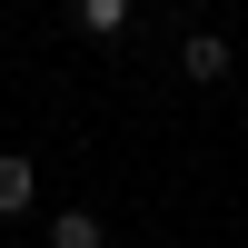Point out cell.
<instances>
[{"label": "cell", "instance_id": "cell-4", "mask_svg": "<svg viewBox=\"0 0 248 248\" xmlns=\"http://www.w3.org/2000/svg\"><path fill=\"white\" fill-rule=\"evenodd\" d=\"M70 20H79V30H99V40H109V30H129V0H70Z\"/></svg>", "mask_w": 248, "mask_h": 248}, {"label": "cell", "instance_id": "cell-1", "mask_svg": "<svg viewBox=\"0 0 248 248\" xmlns=\"http://www.w3.org/2000/svg\"><path fill=\"white\" fill-rule=\"evenodd\" d=\"M20 209H40V159L0 149V218H20Z\"/></svg>", "mask_w": 248, "mask_h": 248}, {"label": "cell", "instance_id": "cell-3", "mask_svg": "<svg viewBox=\"0 0 248 248\" xmlns=\"http://www.w3.org/2000/svg\"><path fill=\"white\" fill-rule=\"evenodd\" d=\"M50 248H109V229H99L90 209H60L50 218Z\"/></svg>", "mask_w": 248, "mask_h": 248}, {"label": "cell", "instance_id": "cell-2", "mask_svg": "<svg viewBox=\"0 0 248 248\" xmlns=\"http://www.w3.org/2000/svg\"><path fill=\"white\" fill-rule=\"evenodd\" d=\"M179 70H189L199 90H209V79H229V40H218V30H189V50H179Z\"/></svg>", "mask_w": 248, "mask_h": 248}]
</instances>
